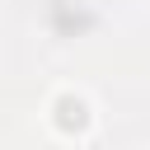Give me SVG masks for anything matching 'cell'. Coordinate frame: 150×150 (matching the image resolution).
<instances>
[{
    "instance_id": "6da1fadb",
    "label": "cell",
    "mask_w": 150,
    "mask_h": 150,
    "mask_svg": "<svg viewBox=\"0 0 150 150\" xmlns=\"http://www.w3.org/2000/svg\"><path fill=\"white\" fill-rule=\"evenodd\" d=\"M56 112H61V117H56V122H61V127H66V131H70V127H75V131H80V127H84V122H89V112H84V103H80V98H61V103H56Z\"/></svg>"
}]
</instances>
